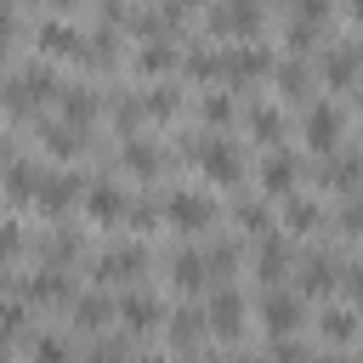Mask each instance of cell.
<instances>
[{"instance_id": "obj_8", "label": "cell", "mask_w": 363, "mask_h": 363, "mask_svg": "<svg viewBox=\"0 0 363 363\" xmlns=\"http://www.w3.org/2000/svg\"><path fill=\"white\" fill-rule=\"evenodd\" d=\"M23 301H28V306H62V301H74V284H68L62 267H40V272H28Z\"/></svg>"}, {"instance_id": "obj_27", "label": "cell", "mask_w": 363, "mask_h": 363, "mask_svg": "<svg viewBox=\"0 0 363 363\" xmlns=\"http://www.w3.org/2000/svg\"><path fill=\"white\" fill-rule=\"evenodd\" d=\"M272 74H278V85H284V96H295V102L318 91V74H312V68H306L301 57H289V62H278Z\"/></svg>"}, {"instance_id": "obj_29", "label": "cell", "mask_w": 363, "mask_h": 363, "mask_svg": "<svg viewBox=\"0 0 363 363\" xmlns=\"http://www.w3.org/2000/svg\"><path fill=\"white\" fill-rule=\"evenodd\" d=\"M250 130H255V142H267V147H278L289 125H284V113H278V108H267V102H255V108H250Z\"/></svg>"}, {"instance_id": "obj_14", "label": "cell", "mask_w": 363, "mask_h": 363, "mask_svg": "<svg viewBox=\"0 0 363 363\" xmlns=\"http://www.w3.org/2000/svg\"><path fill=\"white\" fill-rule=\"evenodd\" d=\"M295 182H301L295 153L272 147V153H267V164H261V193H267V199H289V193H295Z\"/></svg>"}, {"instance_id": "obj_9", "label": "cell", "mask_w": 363, "mask_h": 363, "mask_svg": "<svg viewBox=\"0 0 363 363\" xmlns=\"http://www.w3.org/2000/svg\"><path fill=\"white\" fill-rule=\"evenodd\" d=\"M45 176H51V170H40L34 159H6V170H0L6 199H17V204H34V199H40V187H45Z\"/></svg>"}, {"instance_id": "obj_51", "label": "cell", "mask_w": 363, "mask_h": 363, "mask_svg": "<svg viewBox=\"0 0 363 363\" xmlns=\"http://www.w3.org/2000/svg\"><path fill=\"white\" fill-rule=\"evenodd\" d=\"M352 51H357V62H363V40H357V45H352Z\"/></svg>"}, {"instance_id": "obj_31", "label": "cell", "mask_w": 363, "mask_h": 363, "mask_svg": "<svg viewBox=\"0 0 363 363\" xmlns=\"http://www.w3.org/2000/svg\"><path fill=\"white\" fill-rule=\"evenodd\" d=\"M108 312H113V306H108V295H79V301H74V329H85V335H91V329H102V323H108Z\"/></svg>"}, {"instance_id": "obj_18", "label": "cell", "mask_w": 363, "mask_h": 363, "mask_svg": "<svg viewBox=\"0 0 363 363\" xmlns=\"http://www.w3.org/2000/svg\"><path fill=\"white\" fill-rule=\"evenodd\" d=\"M79 45H85V34L74 23H62V17H45L40 23V51L45 57H79Z\"/></svg>"}, {"instance_id": "obj_23", "label": "cell", "mask_w": 363, "mask_h": 363, "mask_svg": "<svg viewBox=\"0 0 363 363\" xmlns=\"http://www.w3.org/2000/svg\"><path fill=\"white\" fill-rule=\"evenodd\" d=\"M40 142H45V153H57V159H79V153L91 147V136H85V130H74V125H62V119H57V125H45V130H40Z\"/></svg>"}, {"instance_id": "obj_47", "label": "cell", "mask_w": 363, "mask_h": 363, "mask_svg": "<svg viewBox=\"0 0 363 363\" xmlns=\"http://www.w3.org/2000/svg\"><path fill=\"white\" fill-rule=\"evenodd\" d=\"M6 289H11V272H6V267H0V295H6Z\"/></svg>"}, {"instance_id": "obj_38", "label": "cell", "mask_w": 363, "mask_h": 363, "mask_svg": "<svg viewBox=\"0 0 363 363\" xmlns=\"http://www.w3.org/2000/svg\"><path fill=\"white\" fill-rule=\"evenodd\" d=\"M187 74L193 79H221V51H187Z\"/></svg>"}, {"instance_id": "obj_46", "label": "cell", "mask_w": 363, "mask_h": 363, "mask_svg": "<svg viewBox=\"0 0 363 363\" xmlns=\"http://www.w3.org/2000/svg\"><path fill=\"white\" fill-rule=\"evenodd\" d=\"M79 6H91V0H51V11H79Z\"/></svg>"}, {"instance_id": "obj_35", "label": "cell", "mask_w": 363, "mask_h": 363, "mask_svg": "<svg viewBox=\"0 0 363 363\" xmlns=\"http://www.w3.org/2000/svg\"><path fill=\"white\" fill-rule=\"evenodd\" d=\"M176 108H182V96H176L170 85H159V91H147V96H142V119H170Z\"/></svg>"}, {"instance_id": "obj_21", "label": "cell", "mask_w": 363, "mask_h": 363, "mask_svg": "<svg viewBox=\"0 0 363 363\" xmlns=\"http://www.w3.org/2000/svg\"><path fill=\"white\" fill-rule=\"evenodd\" d=\"M255 272H261V284H267V289L289 272V244H284L278 233H267V238H261V250H255Z\"/></svg>"}, {"instance_id": "obj_48", "label": "cell", "mask_w": 363, "mask_h": 363, "mask_svg": "<svg viewBox=\"0 0 363 363\" xmlns=\"http://www.w3.org/2000/svg\"><path fill=\"white\" fill-rule=\"evenodd\" d=\"M6 159H11V147H6V136H0V164H6Z\"/></svg>"}, {"instance_id": "obj_24", "label": "cell", "mask_w": 363, "mask_h": 363, "mask_svg": "<svg viewBox=\"0 0 363 363\" xmlns=\"http://www.w3.org/2000/svg\"><path fill=\"white\" fill-rule=\"evenodd\" d=\"M335 284H340V272H335V255H329V250H318V255L301 261V289H306V295H323V289H335Z\"/></svg>"}, {"instance_id": "obj_12", "label": "cell", "mask_w": 363, "mask_h": 363, "mask_svg": "<svg viewBox=\"0 0 363 363\" xmlns=\"http://www.w3.org/2000/svg\"><path fill=\"white\" fill-rule=\"evenodd\" d=\"M204 329L238 340V335H244V295H238V289H216V295H210V312H204Z\"/></svg>"}, {"instance_id": "obj_2", "label": "cell", "mask_w": 363, "mask_h": 363, "mask_svg": "<svg viewBox=\"0 0 363 363\" xmlns=\"http://www.w3.org/2000/svg\"><path fill=\"white\" fill-rule=\"evenodd\" d=\"M267 74H272V51L267 45L244 40V45H227L221 51V85H255Z\"/></svg>"}, {"instance_id": "obj_28", "label": "cell", "mask_w": 363, "mask_h": 363, "mask_svg": "<svg viewBox=\"0 0 363 363\" xmlns=\"http://www.w3.org/2000/svg\"><path fill=\"white\" fill-rule=\"evenodd\" d=\"M318 227H323V210H318L312 199H295V193H289V199H284V233L301 238V233H318Z\"/></svg>"}, {"instance_id": "obj_40", "label": "cell", "mask_w": 363, "mask_h": 363, "mask_svg": "<svg viewBox=\"0 0 363 363\" xmlns=\"http://www.w3.org/2000/svg\"><path fill=\"white\" fill-rule=\"evenodd\" d=\"M318 34H323V23L295 17V23H289V51H312V45H318Z\"/></svg>"}, {"instance_id": "obj_1", "label": "cell", "mask_w": 363, "mask_h": 363, "mask_svg": "<svg viewBox=\"0 0 363 363\" xmlns=\"http://www.w3.org/2000/svg\"><path fill=\"white\" fill-rule=\"evenodd\" d=\"M57 74H51V62H28V68H17L6 85H0V102H6V113H17V119H28L34 108H45V102H57Z\"/></svg>"}, {"instance_id": "obj_30", "label": "cell", "mask_w": 363, "mask_h": 363, "mask_svg": "<svg viewBox=\"0 0 363 363\" xmlns=\"http://www.w3.org/2000/svg\"><path fill=\"white\" fill-rule=\"evenodd\" d=\"M204 312H193V306H182V312H170V346H182V352H193L199 346V335H204V323H199Z\"/></svg>"}, {"instance_id": "obj_45", "label": "cell", "mask_w": 363, "mask_h": 363, "mask_svg": "<svg viewBox=\"0 0 363 363\" xmlns=\"http://www.w3.org/2000/svg\"><path fill=\"white\" fill-rule=\"evenodd\" d=\"M85 363H125V346H96L85 352Z\"/></svg>"}, {"instance_id": "obj_37", "label": "cell", "mask_w": 363, "mask_h": 363, "mask_svg": "<svg viewBox=\"0 0 363 363\" xmlns=\"http://www.w3.org/2000/svg\"><path fill=\"white\" fill-rule=\"evenodd\" d=\"M34 363H68V340L62 335H34Z\"/></svg>"}, {"instance_id": "obj_42", "label": "cell", "mask_w": 363, "mask_h": 363, "mask_svg": "<svg viewBox=\"0 0 363 363\" xmlns=\"http://www.w3.org/2000/svg\"><path fill=\"white\" fill-rule=\"evenodd\" d=\"M11 40H17V11H11V0H0V57L11 51Z\"/></svg>"}, {"instance_id": "obj_15", "label": "cell", "mask_w": 363, "mask_h": 363, "mask_svg": "<svg viewBox=\"0 0 363 363\" xmlns=\"http://www.w3.org/2000/svg\"><path fill=\"white\" fill-rule=\"evenodd\" d=\"M79 199H85V182H79L74 170H62V176H45V187H40V199H34V204H40L45 216H68Z\"/></svg>"}, {"instance_id": "obj_11", "label": "cell", "mask_w": 363, "mask_h": 363, "mask_svg": "<svg viewBox=\"0 0 363 363\" xmlns=\"http://www.w3.org/2000/svg\"><path fill=\"white\" fill-rule=\"evenodd\" d=\"M142 267H147V250H142V244H113V250L96 261L102 284H136V278H142Z\"/></svg>"}, {"instance_id": "obj_22", "label": "cell", "mask_w": 363, "mask_h": 363, "mask_svg": "<svg viewBox=\"0 0 363 363\" xmlns=\"http://www.w3.org/2000/svg\"><path fill=\"white\" fill-rule=\"evenodd\" d=\"M170 68H182V51L170 45V40H142V51H136V74H170Z\"/></svg>"}, {"instance_id": "obj_49", "label": "cell", "mask_w": 363, "mask_h": 363, "mask_svg": "<svg viewBox=\"0 0 363 363\" xmlns=\"http://www.w3.org/2000/svg\"><path fill=\"white\" fill-rule=\"evenodd\" d=\"M352 17H357V23H363V0H352Z\"/></svg>"}, {"instance_id": "obj_7", "label": "cell", "mask_w": 363, "mask_h": 363, "mask_svg": "<svg viewBox=\"0 0 363 363\" xmlns=\"http://www.w3.org/2000/svg\"><path fill=\"white\" fill-rule=\"evenodd\" d=\"M261 329L278 340V335H295L301 329V295H289V289H267L261 295Z\"/></svg>"}, {"instance_id": "obj_26", "label": "cell", "mask_w": 363, "mask_h": 363, "mask_svg": "<svg viewBox=\"0 0 363 363\" xmlns=\"http://www.w3.org/2000/svg\"><path fill=\"white\" fill-rule=\"evenodd\" d=\"M204 278H210V267H204V255H199V250H182V255L170 261V284H176L182 295L204 289Z\"/></svg>"}, {"instance_id": "obj_41", "label": "cell", "mask_w": 363, "mask_h": 363, "mask_svg": "<svg viewBox=\"0 0 363 363\" xmlns=\"http://www.w3.org/2000/svg\"><path fill=\"white\" fill-rule=\"evenodd\" d=\"M340 289H346L352 301H363V261H346V267H340Z\"/></svg>"}, {"instance_id": "obj_34", "label": "cell", "mask_w": 363, "mask_h": 363, "mask_svg": "<svg viewBox=\"0 0 363 363\" xmlns=\"http://www.w3.org/2000/svg\"><path fill=\"white\" fill-rule=\"evenodd\" d=\"M199 113H204V125H210V130H227L238 108H233V96H221V91H210V96L199 102Z\"/></svg>"}, {"instance_id": "obj_19", "label": "cell", "mask_w": 363, "mask_h": 363, "mask_svg": "<svg viewBox=\"0 0 363 363\" xmlns=\"http://www.w3.org/2000/svg\"><path fill=\"white\" fill-rule=\"evenodd\" d=\"M119 164H125L130 176H142V182H153V176L164 170L159 147H153V142H142V136H125V147H119Z\"/></svg>"}, {"instance_id": "obj_36", "label": "cell", "mask_w": 363, "mask_h": 363, "mask_svg": "<svg viewBox=\"0 0 363 363\" xmlns=\"http://www.w3.org/2000/svg\"><path fill=\"white\" fill-rule=\"evenodd\" d=\"M23 329H28V301H6V306H0V346L17 340Z\"/></svg>"}, {"instance_id": "obj_25", "label": "cell", "mask_w": 363, "mask_h": 363, "mask_svg": "<svg viewBox=\"0 0 363 363\" xmlns=\"http://www.w3.org/2000/svg\"><path fill=\"white\" fill-rule=\"evenodd\" d=\"M74 261H79V233L57 227V233H51V238L40 244V267H62V272H68Z\"/></svg>"}, {"instance_id": "obj_43", "label": "cell", "mask_w": 363, "mask_h": 363, "mask_svg": "<svg viewBox=\"0 0 363 363\" xmlns=\"http://www.w3.org/2000/svg\"><path fill=\"white\" fill-rule=\"evenodd\" d=\"M17 250H23V233H17V221H6V216H0V261H11Z\"/></svg>"}, {"instance_id": "obj_16", "label": "cell", "mask_w": 363, "mask_h": 363, "mask_svg": "<svg viewBox=\"0 0 363 363\" xmlns=\"http://www.w3.org/2000/svg\"><path fill=\"white\" fill-rule=\"evenodd\" d=\"M96 91L91 85H62L57 91V113H62V125H74V130H91V119H96Z\"/></svg>"}, {"instance_id": "obj_53", "label": "cell", "mask_w": 363, "mask_h": 363, "mask_svg": "<svg viewBox=\"0 0 363 363\" xmlns=\"http://www.w3.org/2000/svg\"><path fill=\"white\" fill-rule=\"evenodd\" d=\"M0 363H11V357H6V346H0Z\"/></svg>"}, {"instance_id": "obj_50", "label": "cell", "mask_w": 363, "mask_h": 363, "mask_svg": "<svg viewBox=\"0 0 363 363\" xmlns=\"http://www.w3.org/2000/svg\"><path fill=\"white\" fill-rule=\"evenodd\" d=\"M318 363H352V357H318Z\"/></svg>"}, {"instance_id": "obj_17", "label": "cell", "mask_w": 363, "mask_h": 363, "mask_svg": "<svg viewBox=\"0 0 363 363\" xmlns=\"http://www.w3.org/2000/svg\"><path fill=\"white\" fill-rule=\"evenodd\" d=\"M318 74H323V85H329V91H352V85H357V74H363V62H357V51H352V45H335V51H323V68H318Z\"/></svg>"}, {"instance_id": "obj_10", "label": "cell", "mask_w": 363, "mask_h": 363, "mask_svg": "<svg viewBox=\"0 0 363 363\" xmlns=\"http://www.w3.org/2000/svg\"><path fill=\"white\" fill-rule=\"evenodd\" d=\"M85 216H91L96 227H119V221L130 216V199H125L113 182H96V187H85Z\"/></svg>"}, {"instance_id": "obj_13", "label": "cell", "mask_w": 363, "mask_h": 363, "mask_svg": "<svg viewBox=\"0 0 363 363\" xmlns=\"http://www.w3.org/2000/svg\"><path fill=\"white\" fill-rule=\"evenodd\" d=\"M318 182L335 187V193H346V199H357V187H363V153H323Z\"/></svg>"}, {"instance_id": "obj_6", "label": "cell", "mask_w": 363, "mask_h": 363, "mask_svg": "<svg viewBox=\"0 0 363 363\" xmlns=\"http://www.w3.org/2000/svg\"><path fill=\"white\" fill-rule=\"evenodd\" d=\"M340 130H346V119H340L335 102H318V108L306 113V125H301V136H306L312 153H335V147H340Z\"/></svg>"}, {"instance_id": "obj_5", "label": "cell", "mask_w": 363, "mask_h": 363, "mask_svg": "<svg viewBox=\"0 0 363 363\" xmlns=\"http://www.w3.org/2000/svg\"><path fill=\"white\" fill-rule=\"evenodd\" d=\"M164 221L182 227V233H204V227H216V199H204V193H170L164 199Z\"/></svg>"}, {"instance_id": "obj_44", "label": "cell", "mask_w": 363, "mask_h": 363, "mask_svg": "<svg viewBox=\"0 0 363 363\" xmlns=\"http://www.w3.org/2000/svg\"><path fill=\"white\" fill-rule=\"evenodd\" d=\"M295 17H306V23H323V17H329V0H295Z\"/></svg>"}, {"instance_id": "obj_4", "label": "cell", "mask_w": 363, "mask_h": 363, "mask_svg": "<svg viewBox=\"0 0 363 363\" xmlns=\"http://www.w3.org/2000/svg\"><path fill=\"white\" fill-rule=\"evenodd\" d=\"M210 28L244 45V40H255V34H261V6H255V0H221V6L210 11Z\"/></svg>"}, {"instance_id": "obj_32", "label": "cell", "mask_w": 363, "mask_h": 363, "mask_svg": "<svg viewBox=\"0 0 363 363\" xmlns=\"http://www.w3.org/2000/svg\"><path fill=\"white\" fill-rule=\"evenodd\" d=\"M318 335H323V340H335V346H346V340L357 335V318H352L346 306H329V312L318 318Z\"/></svg>"}, {"instance_id": "obj_3", "label": "cell", "mask_w": 363, "mask_h": 363, "mask_svg": "<svg viewBox=\"0 0 363 363\" xmlns=\"http://www.w3.org/2000/svg\"><path fill=\"white\" fill-rule=\"evenodd\" d=\"M193 164L210 176V182H244V153L227 142V136H204V142H193Z\"/></svg>"}, {"instance_id": "obj_39", "label": "cell", "mask_w": 363, "mask_h": 363, "mask_svg": "<svg viewBox=\"0 0 363 363\" xmlns=\"http://www.w3.org/2000/svg\"><path fill=\"white\" fill-rule=\"evenodd\" d=\"M272 363H318V357H312L295 335H278V340H272Z\"/></svg>"}, {"instance_id": "obj_52", "label": "cell", "mask_w": 363, "mask_h": 363, "mask_svg": "<svg viewBox=\"0 0 363 363\" xmlns=\"http://www.w3.org/2000/svg\"><path fill=\"white\" fill-rule=\"evenodd\" d=\"M136 363H164V357H136Z\"/></svg>"}, {"instance_id": "obj_54", "label": "cell", "mask_w": 363, "mask_h": 363, "mask_svg": "<svg viewBox=\"0 0 363 363\" xmlns=\"http://www.w3.org/2000/svg\"><path fill=\"white\" fill-rule=\"evenodd\" d=\"M357 113H363V91H357Z\"/></svg>"}, {"instance_id": "obj_20", "label": "cell", "mask_w": 363, "mask_h": 363, "mask_svg": "<svg viewBox=\"0 0 363 363\" xmlns=\"http://www.w3.org/2000/svg\"><path fill=\"white\" fill-rule=\"evenodd\" d=\"M159 318H164V312H159V301H153L147 289H136V295H125V301H119V323H125L130 335H147Z\"/></svg>"}, {"instance_id": "obj_33", "label": "cell", "mask_w": 363, "mask_h": 363, "mask_svg": "<svg viewBox=\"0 0 363 363\" xmlns=\"http://www.w3.org/2000/svg\"><path fill=\"white\" fill-rule=\"evenodd\" d=\"M238 227H244L250 238H267V233H272L278 221H272V210H267L261 199H244V204H238Z\"/></svg>"}]
</instances>
